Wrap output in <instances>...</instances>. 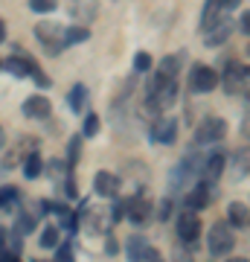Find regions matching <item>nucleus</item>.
<instances>
[{"label": "nucleus", "instance_id": "obj_37", "mask_svg": "<svg viewBox=\"0 0 250 262\" xmlns=\"http://www.w3.org/2000/svg\"><path fill=\"white\" fill-rule=\"evenodd\" d=\"M3 242H6V227H0V248H3Z\"/></svg>", "mask_w": 250, "mask_h": 262}, {"label": "nucleus", "instance_id": "obj_13", "mask_svg": "<svg viewBox=\"0 0 250 262\" xmlns=\"http://www.w3.org/2000/svg\"><path fill=\"white\" fill-rule=\"evenodd\" d=\"M50 108H53V105H50V99H47V96H29L27 102H24V114H27V117H32V120H47V117H50Z\"/></svg>", "mask_w": 250, "mask_h": 262}, {"label": "nucleus", "instance_id": "obj_2", "mask_svg": "<svg viewBox=\"0 0 250 262\" xmlns=\"http://www.w3.org/2000/svg\"><path fill=\"white\" fill-rule=\"evenodd\" d=\"M35 38L47 47V53H53V56H58V53L67 47L64 44V27H58L56 20H44V24H38Z\"/></svg>", "mask_w": 250, "mask_h": 262}, {"label": "nucleus", "instance_id": "obj_12", "mask_svg": "<svg viewBox=\"0 0 250 262\" xmlns=\"http://www.w3.org/2000/svg\"><path fill=\"white\" fill-rule=\"evenodd\" d=\"M221 172H224V155L221 151H215V155H210V158L201 163V178L207 181V184H213V181L221 178Z\"/></svg>", "mask_w": 250, "mask_h": 262}, {"label": "nucleus", "instance_id": "obj_25", "mask_svg": "<svg viewBox=\"0 0 250 262\" xmlns=\"http://www.w3.org/2000/svg\"><path fill=\"white\" fill-rule=\"evenodd\" d=\"M29 9L38 12V15H47V12L58 9V0H29Z\"/></svg>", "mask_w": 250, "mask_h": 262}, {"label": "nucleus", "instance_id": "obj_27", "mask_svg": "<svg viewBox=\"0 0 250 262\" xmlns=\"http://www.w3.org/2000/svg\"><path fill=\"white\" fill-rule=\"evenodd\" d=\"M58 245V227H47L44 233H41V248H47V251H50V248H56Z\"/></svg>", "mask_w": 250, "mask_h": 262}, {"label": "nucleus", "instance_id": "obj_3", "mask_svg": "<svg viewBox=\"0 0 250 262\" xmlns=\"http://www.w3.org/2000/svg\"><path fill=\"white\" fill-rule=\"evenodd\" d=\"M236 245V236H233V227L224 225V222H215L213 230H210V253L213 256H227Z\"/></svg>", "mask_w": 250, "mask_h": 262}, {"label": "nucleus", "instance_id": "obj_23", "mask_svg": "<svg viewBox=\"0 0 250 262\" xmlns=\"http://www.w3.org/2000/svg\"><path fill=\"white\" fill-rule=\"evenodd\" d=\"M218 12H221V9H218V3H215V0H207L204 20H201V29H204V32H207V29H210V27H213L215 20H218Z\"/></svg>", "mask_w": 250, "mask_h": 262}, {"label": "nucleus", "instance_id": "obj_5", "mask_svg": "<svg viewBox=\"0 0 250 262\" xmlns=\"http://www.w3.org/2000/svg\"><path fill=\"white\" fill-rule=\"evenodd\" d=\"M215 84H218V73L213 67H207V64L192 67V79H189V91L192 94H210V91H215Z\"/></svg>", "mask_w": 250, "mask_h": 262}, {"label": "nucleus", "instance_id": "obj_22", "mask_svg": "<svg viewBox=\"0 0 250 262\" xmlns=\"http://www.w3.org/2000/svg\"><path fill=\"white\" fill-rule=\"evenodd\" d=\"M90 38V32L84 27H70V29H64V44L70 47V44H82V41H87Z\"/></svg>", "mask_w": 250, "mask_h": 262}, {"label": "nucleus", "instance_id": "obj_40", "mask_svg": "<svg viewBox=\"0 0 250 262\" xmlns=\"http://www.w3.org/2000/svg\"><path fill=\"white\" fill-rule=\"evenodd\" d=\"M0 64H3V61H0Z\"/></svg>", "mask_w": 250, "mask_h": 262}, {"label": "nucleus", "instance_id": "obj_19", "mask_svg": "<svg viewBox=\"0 0 250 262\" xmlns=\"http://www.w3.org/2000/svg\"><path fill=\"white\" fill-rule=\"evenodd\" d=\"M82 134H73L70 137V143H67V166L76 169V163H79V158H82Z\"/></svg>", "mask_w": 250, "mask_h": 262}, {"label": "nucleus", "instance_id": "obj_29", "mask_svg": "<svg viewBox=\"0 0 250 262\" xmlns=\"http://www.w3.org/2000/svg\"><path fill=\"white\" fill-rule=\"evenodd\" d=\"M56 248H58L56 262H76V259H73V245H70V242H58Z\"/></svg>", "mask_w": 250, "mask_h": 262}, {"label": "nucleus", "instance_id": "obj_38", "mask_svg": "<svg viewBox=\"0 0 250 262\" xmlns=\"http://www.w3.org/2000/svg\"><path fill=\"white\" fill-rule=\"evenodd\" d=\"M230 262H247V259H244V256H239V259H230Z\"/></svg>", "mask_w": 250, "mask_h": 262}, {"label": "nucleus", "instance_id": "obj_9", "mask_svg": "<svg viewBox=\"0 0 250 262\" xmlns=\"http://www.w3.org/2000/svg\"><path fill=\"white\" fill-rule=\"evenodd\" d=\"M210 201H213V184H207V181H201V184H198V187L186 195V207H189L192 213H198V210L210 207Z\"/></svg>", "mask_w": 250, "mask_h": 262}, {"label": "nucleus", "instance_id": "obj_26", "mask_svg": "<svg viewBox=\"0 0 250 262\" xmlns=\"http://www.w3.org/2000/svg\"><path fill=\"white\" fill-rule=\"evenodd\" d=\"M99 125H102V122H99V117H96V114H87V117H84L82 137H96V134H99Z\"/></svg>", "mask_w": 250, "mask_h": 262}, {"label": "nucleus", "instance_id": "obj_16", "mask_svg": "<svg viewBox=\"0 0 250 262\" xmlns=\"http://www.w3.org/2000/svg\"><path fill=\"white\" fill-rule=\"evenodd\" d=\"M148 251V245L143 236H131L128 242H125V256H128V262H143V253Z\"/></svg>", "mask_w": 250, "mask_h": 262}, {"label": "nucleus", "instance_id": "obj_6", "mask_svg": "<svg viewBox=\"0 0 250 262\" xmlns=\"http://www.w3.org/2000/svg\"><path fill=\"white\" fill-rule=\"evenodd\" d=\"M198 236H201V219H198L192 210H186V213L177 219V239L184 245H189V248H195Z\"/></svg>", "mask_w": 250, "mask_h": 262}, {"label": "nucleus", "instance_id": "obj_39", "mask_svg": "<svg viewBox=\"0 0 250 262\" xmlns=\"http://www.w3.org/2000/svg\"><path fill=\"white\" fill-rule=\"evenodd\" d=\"M0 149H3V131H0Z\"/></svg>", "mask_w": 250, "mask_h": 262}, {"label": "nucleus", "instance_id": "obj_10", "mask_svg": "<svg viewBox=\"0 0 250 262\" xmlns=\"http://www.w3.org/2000/svg\"><path fill=\"white\" fill-rule=\"evenodd\" d=\"M175 137H177V122H175V120L160 117V120L151 125V140H154V143H163V146H169V143H175Z\"/></svg>", "mask_w": 250, "mask_h": 262}, {"label": "nucleus", "instance_id": "obj_11", "mask_svg": "<svg viewBox=\"0 0 250 262\" xmlns=\"http://www.w3.org/2000/svg\"><path fill=\"white\" fill-rule=\"evenodd\" d=\"M125 215H128L134 225H146L148 222V215H151V201L143 195L137 198H128V207H125Z\"/></svg>", "mask_w": 250, "mask_h": 262}, {"label": "nucleus", "instance_id": "obj_8", "mask_svg": "<svg viewBox=\"0 0 250 262\" xmlns=\"http://www.w3.org/2000/svg\"><path fill=\"white\" fill-rule=\"evenodd\" d=\"M233 29H236V24H233L230 18H218L213 27L207 29V38H204L207 47H221L224 41L233 35Z\"/></svg>", "mask_w": 250, "mask_h": 262}, {"label": "nucleus", "instance_id": "obj_20", "mask_svg": "<svg viewBox=\"0 0 250 262\" xmlns=\"http://www.w3.org/2000/svg\"><path fill=\"white\" fill-rule=\"evenodd\" d=\"M67 102H70V111H82L84 108V102H87V91H84V84H76L73 91H70V99H67Z\"/></svg>", "mask_w": 250, "mask_h": 262}, {"label": "nucleus", "instance_id": "obj_35", "mask_svg": "<svg viewBox=\"0 0 250 262\" xmlns=\"http://www.w3.org/2000/svg\"><path fill=\"white\" fill-rule=\"evenodd\" d=\"M239 24H241V32H244V35H247V32H250V15H247V12H244V15H241V20H239Z\"/></svg>", "mask_w": 250, "mask_h": 262}, {"label": "nucleus", "instance_id": "obj_31", "mask_svg": "<svg viewBox=\"0 0 250 262\" xmlns=\"http://www.w3.org/2000/svg\"><path fill=\"white\" fill-rule=\"evenodd\" d=\"M143 262H166V259H163V253H160V251H154V248H148V251L143 253Z\"/></svg>", "mask_w": 250, "mask_h": 262}, {"label": "nucleus", "instance_id": "obj_30", "mask_svg": "<svg viewBox=\"0 0 250 262\" xmlns=\"http://www.w3.org/2000/svg\"><path fill=\"white\" fill-rule=\"evenodd\" d=\"M29 76H32V82H35L38 88H47V84H50V79H47V76H44V70H41V67H38L35 61L29 64Z\"/></svg>", "mask_w": 250, "mask_h": 262}, {"label": "nucleus", "instance_id": "obj_21", "mask_svg": "<svg viewBox=\"0 0 250 262\" xmlns=\"http://www.w3.org/2000/svg\"><path fill=\"white\" fill-rule=\"evenodd\" d=\"M32 230H35V219H32L29 213H20V215H18V222H15V233L24 239V236H29Z\"/></svg>", "mask_w": 250, "mask_h": 262}, {"label": "nucleus", "instance_id": "obj_34", "mask_svg": "<svg viewBox=\"0 0 250 262\" xmlns=\"http://www.w3.org/2000/svg\"><path fill=\"white\" fill-rule=\"evenodd\" d=\"M169 213H172V198H166V201L160 204V219L166 222V219H169Z\"/></svg>", "mask_w": 250, "mask_h": 262}, {"label": "nucleus", "instance_id": "obj_7", "mask_svg": "<svg viewBox=\"0 0 250 262\" xmlns=\"http://www.w3.org/2000/svg\"><path fill=\"white\" fill-rule=\"evenodd\" d=\"M93 192H96L99 198H117V192H120V175L102 169V172L93 178Z\"/></svg>", "mask_w": 250, "mask_h": 262}, {"label": "nucleus", "instance_id": "obj_33", "mask_svg": "<svg viewBox=\"0 0 250 262\" xmlns=\"http://www.w3.org/2000/svg\"><path fill=\"white\" fill-rule=\"evenodd\" d=\"M186 248H189V245H180L175 251V262H192V253H186Z\"/></svg>", "mask_w": 250, "mask_h": 262}, {"label": "nucleus", "instance_id": "obj_15", "mask_svg": "<svg viewBox=\"0 0 250 262\" xmlns=\"http://www.w3.org/2000/svg\"><path fill=\"white\" fill-rule=\"evenodd\" d=\"M29 58H20V56H12V58H6L3 64H0V70H6V73H12V76H18V79H24V76H29Z\"/></svg>", "mask_w": 250, "mask_h": 262}, {"label": "nucleus", "instance_id": "obj_17", "mask_svg": "<svg viewBox=\"0 0 250 262\" xmlns=\"http://www.w3.org/2000/svg\"><path fill=\"white\" fill-rule=\"evenodd\" d=\"M180 53L177 56H166L163 61H160V67H157V76H163V79H175L177 76V70H180Z\"/></svg>", "mask_w": 250, "mask_h": 262}, {"label": "nucleus", "instance_id": "obj_32", "mask_svg": "<svg viewBox=\"0 0 250 262\" xmlns=\"http://www.w3.org/2000/svg\"><path fill=\"white\" fill-rule=\"evenodd\" d=\"M215 3H218L221 12H230V9H239L241 6V0H215Z\"/></svg>", "mask_w": 250, "mask_h": 262}, {"label": "nucleus", "instance_id": "obj_28", "mask_svg": "<svg viewBox=\"0 0 250 262\" xmlns=\"http://www.w3.org/2000/svg\"><path fill=\"white\" fill-rule=\"evenodd\" d=\"M134 70L137 73H148L151 70V56H148L146 50H140L137 56H134Z\"/></svg>", "mask_w": 250, "mask_h": 262}, {"label": "nucleus", "instance_id": "obj_36", "mask_svg": "<svg viewBox=\"0 0 250 262\" xmlns=\"http://www.w3.org/2000/svg\"><path fill=\"white\" fill-rule=\"evenodd\" d=\"M3 41H6V20L0 18V44H3Z\"/></svg>", "mask_w": 250, "mask_h": 262}, {"label": "nucleus", "instance_id": "obj_24", "mask_svg": "<svg viewBox=\"0 0 250 262\" xmlns=\"http://www.w3.org/2000/svg\"><path fill=\"white\" fill-rule=\"evenodd\" d=\"M18 195H20L18 187H0V210H3V207H12L18 201Z\"/></svg>", "mask_w": 250, "mask_h": 262}, {"label": "nucleus", "instance_id": "obj_1", "mask_svg": "<svg viewBox=\"0 0 250 262\" xmlns=\"http://www.w3.org/2000/svg\"><path fill=\"white\" fill-rule=\"evenodd\" d=\"M247 79H250V70L244 61H230L227 70L218 76V84L230 96H247Z\"/></svg>", "mask_w": 250, "mask_h": 262}, {"label": "nucleus", "instance_id": "obj_14", "mask_svg": "<svg viewBox=\"0 0 250 262\" xmlns=\"http://www.w3.org/2000/svg\"><path fill=\"white\" fill-rule=\"evenodd\" d=\"M247 204H241V201H233L230 207H227V219H230V227H239V230H244L247 227Z\"/></svg>", "mask_w": 250, "mask_h": 262}, {"label": "nucleus", "instance_id": "obj_4", "mask_svg": "<svg viewBox=\"0 0 250 262\" xmlns=\"http://www.w3.org/2000/svg\"><path fill=\"white\" fill-rule=\"evenodd\" d=\"M227 134V122L221 120V117H207L198 128H195V143L198 146H213V143H218Z\"/></svg>", "mask_w": 250, "mask_h": 262}, {"label": "nucleus", "instance_id": "obj_18", "mask_svg": "<svg viewBox=\"0 0 250 262\" xmlns=\"http://www.w3.org/2000/svg\"><path fill=\"white\" fill-rule=\"evenodd\" d=\"M41 172H44V163H41V158H38V151H29L27 160H24V175H27L29 181H35Z\"/></svg>", "mask_w": 250, "mask_h": 262}]
</instances>
